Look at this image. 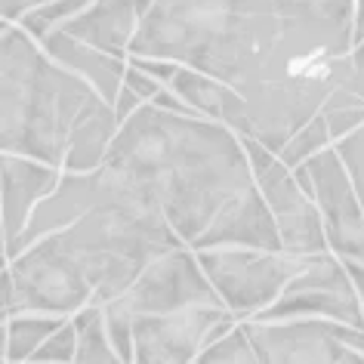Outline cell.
Masks as SVG:
<instances>
[{
	"mask_svg": "<svg viewBox=\"0 0 364 364\" xmlns=\"http://www.w3.org/2000/svg\"><path fill=\"white\" fill-rule=\"evenodd\" d=\"M6 28H10V25H6V22H4V19H0V34H4V31H6Z\"/></svg>",
	"mask_w": 364,
	"mask_h": 364,
	"instance_id": "33",
	"label": "cell"
},
{
	"mask_svg": "<svg viewBox=\"0 0 364 364\" xmlns=\"http://www.w3.org/2000/svg\"><path fill=\"white\" fill-rule=\"evenodd\" d=\"M77 355V327L71 324V318L50 336L47 343L34 352V364H75Z\"/></svg>",
	"mask_w": 364,
	"mask_h": 364,
	"instance_id": "22",
	"label": "cell"
},
{
	"mask_svg": "<svg viewBox=\"0 0 364 364\" xmlns=\"http://www.w3.org/2000/svg\"><path fill=\"white\" fill-rule=\"evenodd\" d=\"M201 250H266L284 253L278 238V225L272 220L259 188L253 186L238 195L225 210L210 223L201 238L192 244V253Z\"/></svg>",
	"mask_w": 364,
	"mask_h": 364,
	"instance_id": "12",
	"label": "cell"
},
{
	"mask_svg": "<svg viewBox=\"0 0 364 364\" xmlns=\"http://www.w3.org/2000/svg\"><path fill=\"white\" fill-rule=\"evenodd\" d=\"M281 31L278 0H154L127 53L186 65L235 90L259 71Z\"/></svg>",
	"mask_w": 364,
	"mask_h": 364,
	"instance_id": "2",
	"label": "cell"
},
{
	"mask_svg": "<svg viewBox=\"0 0 364 364\" xmlns=\"http://www.w3.org/2000/svg\"><path fill=\"white\" fill-rule=\"evenodd\" d=\"M28 364H34V361H28Z\"/></svg>",
	"mask_w": 364,
	"mask_h": 364,
	"instance_id": "35",
	"label": "cell"
},
{
	"mask_svg": "<svg viewBox=\"0 0 364 364\" xmlns=\"http://www.w3.org/2000/svg\"><path fill=\"white\" fill-rule=\"evenodd\" d=\"M331 145L333 142H331V133H327V124H324V117L318 114L315 121H309L299 133L290 136V142L278 151V161L284 164L287 170H296V167H303L306 161H312L315 154L331 149Z\"/></svg>",
	"mask_w": 364,
	"mask_h": 364,
	"instance_id": "20",
	"label": "cell"
},
{
	"mask_svg": "<svg viewBox=\"0 0 364 364\" xmlns=\"http://www.w3.org/2000/svg\"><path fill=\"white\" fill-rule=\"evenodd\" d=\"M352 77H355V90L361 93V99H364V41L361 43H355L352 47Z\"/></svg>",
	"mask_w": 364,
	"mask_h": 364,
	"instance_id": "27",
	"label": "cell"
},
{
	"mask_svg": "<svg viewBox=\"0 0 364 364\" xmlns=\"http://www.w3.org/2000/svg\"><path fill=\"white\" fill-rule=\"evenodd\" d=\"M38 4H43V0H38Z\"/></svg>",
	"mask_w": 364,
	"mask_h": 364,
	"instance_id": "34",
	"label": "cell"
},
{
	"mask_svg": "<svg viewBox=\"0 0 364 364\" xmlns=\"http://www.w3.org/2000/svg\"><path fill=\"white\" fill-rule=\"evenodd\" d=\"M145 102L136 93H130L127 87H121V93H117V102H114V117H117V124H124L127 117H130L133 112H139Z\"/></svg>",
	"mask_w": 364,
	"mask_h": 364,
	"instance_id": "26",
	"label": "cell"
},
{
	"mask_svg": "<svg viewBox=\"0 0 364 364\" xmlns=\"http://www.w3.org/2000/svg\"><path fill=\"white\" fill-rule=\"evenodd\" d=\"M318 0H278L281 13L290 16V13H306V10H315Z\"/></svg>",
	"mask_w": 364,
	"mask_h": 364,
	"instance_id": "29",
	"label": "cell"
},
{
	"mask_svg": "<svg viewBox=\"0 0 364 364\" xmlns=\"http://www.w3.org/2000/svg\"><path fill=\"white\" fill-rule=\"evenodd\" d=\"M364 41V0H355V43Z\"/></svg>",
	"mask_w": 364,
	"mask_h": 364,
	"instance_id": "30",
	"label": "cell"
},
{
	"mask_svg": "<svg viewBox=\"0 0 364 364\" xmlns=\"http://www.w3.org/2000/svg\"><path fill=\"white\" fill-rule=\"evenodd\" d=\"M130 318L170 315L182 309H225L198 266V257L188 247L164 253L139 275V281L121 299L108 303Z\"/></svg>",
	"mask_w": 364,
	"mask_h": 364,
	"instance_id": "9",
	"label": "cell"
},
{
	"mask_svg": "<svg viewBox=\"0 0 364 364\" xmlns=\"http://www.w3.org/2000/svg\"><path fill=\"white\" fill-rule=\"evenodd\" d=\"M130 62V68H136V71H142V75H149L151 80H158L161 87H167L173 77H176V71H179V65H173V62H158V59H127Z\"/></svg>",
	"mask_w": 364,
	"mask_h": 364,
	"instance_id": "23",
	"label": "cell"
},
{
	"mask_svg": "<svg viewBox=\"0 0 364 364\" xmlns=\"http://www.w3.org/2000/svg\"><path fill=\"white\" fill-rule=\"evenodd\" d=\"M195 257L220 303L238 321H250L278 303L290 278L306 266V257L266 250H201Z\"/></svg>",
	"mask_w": 364,
	"mask_h": 364,
	"instance_id": "4",
	"label": "cell"
},
{
	"mask_svg": "<svg viewBox=\"0 0 364 364\" xmlns=\"http://www.w3.org/2000/svg\"><path fill=\"white\" fill-rule=\"evenodd\" d=\"M65 318H50V315H16L6 324V364H28L34 352L50 340Z\"/></svg>",
	"mask_w": 364,
	"mask_h": 364,
	"instance_id": "17",
	"label": "cell"
},
{
	"mask_svg": "<svg viewBox=\"0 0 364 364\" xmlns=\"http://www.w3.org/2000/svg\"><path fill=\"white\" fill-rule=\"evenodd\" d=\"M296 186L312 198V204L321 213L327 250L336 259H364V207L358 201V192L352 186V176L346 170L336 149H324L306 161L303 167L290 170Z\"/></svg>",
	"mask_w": 364,
	"mask_h": 364,
	"instance_id": "7",
	"label": "cell"
},
{
	"mask_svg": "<svg viewBox=\"0 0 364 364\" xmlns=\"http://www.w3.org/2000/svg\"><path fill=\"white\" fill-rule=\"evenodd\" d=\"M229 309H182L170 315L133 318V364H195L207 349V336Z\"/></svg>",
	"mask_w": 364,
	"mask_h": 364,
	"instance_id": "10",
	"label": "cell"
},
{
	"mask_svg": "<svg viewBox=\"0 0 364 364\" xmlns=\"http://www.w3.org/2000/svg\"><path fill=\"white\" fill-rule=\"evenodd\" d=\"M173 96H179L188 108H195L198 114L220 121V102H223V84H216L213 77L201 75L192 68H179L176 77L170 80Z\"/></svg>",
	"mask_w": 364,
	"mask_h": 364,
	"instance_id": "19",
	"label": "cell"
},
{
	"mask_svg": "<svg viewBox=\"0 0 364 364\" xmlns=\"http://www.w3.org/2000/svg\"><path fill=\"white\" fill-rule=\"evenodd\" d=\"M321 117L331 133V142H343L346 136H352L364 124V99L355 90V77L343 80L340 87L327 96V102L321 105Z\"/></svg>",
	"mask_w": 364,
	"mask_h": 364,
	"instance_id": "18",
	"label": "cell"
},
{
	"mask_svg": "<svg viewBox=\"0 0 364 364\" xmlns=\"http://www.w3.org/2000/svg\"><path fill=\"white\" fill-rule=\"evenodd\" d=\"M195 364H259L257 352L250 346V336L244 331V321H238L225 336L207 346Z\"/></svg>",
	"mask_w": 364,
	"mask_h": 364,
	"instance_id": "21",
	"label": "cell"
},
{
	"mask_svg": "<svg viewBox=\"0 0 364 364\" xmlns=\"http://www.w3.org/2000/svg\"><path fill=\"white\" fill-rule=\"evenodd\" d=\"M38 0H0V19L4 22H13V19H19L22 22V16H28L31 10H38Z\"/></svg>",
	"mask_w": 364,
	"mask_h": 364,
	"instance_id": "25",
	"label": "cell"
},
{
	"mask_svg": "<svg viewBox=\"0 0 364 364\" xmlns=\"http://www.w3.org/2000/svg\"><path fill=\"white\" fill-rule=\"evenodd\" d=\"M336 364H364V355H358V352H352V349H349Z\"/></svg>",
	"mask_w": 364,
	"mask_h": 364,
	"instance_id": "31",
	"label": "cell"
},
{
	"mask_svg": "<svg viewBox=\"0 0 364 364\" xmlns=\"http://www.w3.org/2000/svg\"><path fill=\"white\" fill-rule=\"evenodd\" d=\"M41 50L47 53L53 62H59L62 68L75 71L77 77H84L87 84H93L96 96L114 108L117 93H121V87H124V71H127L124 62L127 59L105 56V53L87 47V43H80L75 38H68V34L59 31V28L50 31L47 38L41 41Z\"/></svg>",
	"mask_w": 364,
	"mask_h": 364,
	"instance_id": "15",
	"label": "cell"
},
{
	"mask_svg": "<svg viewBox=\"0 0 364 364\" xmlns=\"http://www.w3.org/2000/svg\"><path fill=\"white\" fill-rule=\"evenodd\" d=\"M151 4L154 0H96L90 10L62 22L59 31L105 53V56L124 59V53L130 50L133 34L145 19V13L151 10Z\"/></svg>",
	"mask_w": 364,
	"mask_h": 364,
	"instance_id": "14",
	"label": "cell"
},
{
	"mask_svg": "<svg viewBox=\"0 0 364 364\" xmlns=\"http://www.w3.org/2000/svg\"><path fill=\"white\" fill-rule=\"evenodd\" d=\"M124 87L130 90V93L139 96L142 102H151V99L164 90L158 80H151L149 75H142V71H136V68H127V71H124Z\"/></svg>",
	"mask_w": 364,
	"mask_h": 364,
	"instance_id": "24",
	"label": "cell"
},
{
	"mask_svg": "<svg viewBox=\"0 0 364 364\" xmlns=\"http://www.w3.org/2000/svg\"><path fill=\"white\" fill-rule=\"evenodd\" d=\"M259 364H336L346 346L333 321L290 318V321H244Z\"/></svg>",
	"mask_w": 364,
	"mask_h": 364,
	"instance_id": "11",
	"label": "cell"
},
{
	"mask_svg": "<svg viewBox=\"0 0 364 364\" xmlns=\"http://www.w3.org/2000/svg\"><path fill=\"white\" fill-rule=\"evenodd\" d=\"M247 151V164L253 173L262 201H266L272 220L278 225L281 250L290 257H321L327 250V235L318 207L303 188L296 186L294 173L278 161V154L262 149L253 139H241Z\"/></svg>",
	"mask_w": 364,
	"mask_h": 364,
	"instance_id": "6",
	"label": "cell"
},
{
	"mask_svg": "<svg viewBox=\"0 0 364 364\" xmlns=\"http://www.w3.org/2000/svg\"><path fill=\"white\" fill-rule=\"evenodd\" d=\"M290 318H321L364 331V309L343 259H336L333 253L306 257V266L296 278H290L278 303H272L253 321H290Z\"/></svg>",
	"mask_w": 364,
	"mask_h": 364,
	"instance_id": "8",
	"label": "cell"
},
{
	"mask_svg": "<svg viewBox=\"0 0 364 364\" xmlns=\"http://www.w3.org/2000/svg\"><path fill=\"white\" fill-rule=\"evenodd\" d=\"M346 272H349L352 284H355V290H358L361 309H364V262H355V259H349V262H346Z\"/></svg>",
	"mask_w": 364,
	"mask_h": 364,
	"instance_id": "28",
	"label": "cell"
},
{
	"mask_svg": "<svg viewBox=\"0 0 364 364\" xmlns=\"http://www.w3.org/2000/svg\"><path fill=\"white\" fill-rule=\"evenodd\" d=\"M117 117L114 108L93 96L77 114L75 127L68 136V151H65V173H93L105 164V154L112 149L117 136Z\"/></svg>",
	"mask_w": 364,
	"mask_h": 364,
	"instance_id": "16",
	"label": "cell"
},
{
	"mask_svg": "<svg viewBox=\"0 0 364 364\" xmlns=\"http://www.w3.org/2000/svg\"><path fill=\"white\" fill-rule=\"evenodd\" d=\"M62 173L47 164L16 154H0V232L6 238V253L22 238L31 210L43 198L56 192Z\"/></svg>",
	"mask_w": 364,
	"mask_h": 364,
	"instance_id": "13",
	"label": "cell"
},
{
	"mask_svg": "<svg viewBox=\"0 0 364 364\" xmlns=\"http://www.w3.org/2000/svg\"><path fill=\"white\" fill-rule=\"evenodd\" d=\"M102 167L149 188L186 247L235 198L257 186L241 136L210 117L170 114L151 102L117 127Z\"/></svg>",
	"mask_w": 364,
	"mask_h": 364,
	"instance_id": "1",
	"label": "cell"
},
{
	"mask_svg": "<svg viewBox=\"0 0 364 364\" xmlns=\"http://www.w3.org/2000/svg\"><path fill=\"white\" fill-rule=\"evenodd\" d=\"M10 272L16 284V315H50L68 321L80 309L93 306V290L84 272L56 235L19 253L10 262Z\"/></svg>",
	"mask_w": 364,
	"mask_h": 364,
	"instance_id": "5",
	"label": "cell"
},
{
	"mask_svg": "<svg viewBox=\"0 0 364 364\" xmlns=\"http://www.w3.org/2000/svg\"><path fill=\"white\" fill-rule=\"evenodd\" d=\"M96 90L43 56L22 28L0 34V154L62 167L68 136Z\"/></svg>",
	"mask_w": 364,
	"mask_h": 364,
	"instance_id": "3",
	"label": "cell"
},
{
	"mask_svg": "<svg viewBox=\"0 0 364 364\" xmlns=\"http://www.w3.org/2000/svg\"><path fill=\"white\" fill-rule=\"evenodd\" d=\"M0 358H6V327H0Z\"/></svg>",
	"mask_w": 364,
	"mask_h": 364,
	"instance_id": "32",
	"label": "cell"
}]
</instances>
